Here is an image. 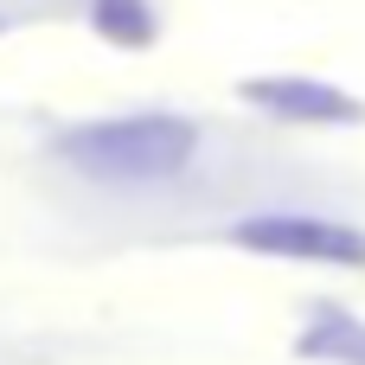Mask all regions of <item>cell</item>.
<instances>
[{"label": "cell", "instance_id": "cell-1", "mask_svg": "<svg viewBox=\"0 0 365 365\" xmlns=\"http://www.w3.org/2000/svg\"><path fill=\"white\" fill-rule=\"evenodd\" d=\"M58 154L83 173V180H109V186H160L173 173L192 167L199 154V128L180 115H115V122H83L58 141Z\"/></svg>", "mask_w": 365, "mask_h": 365}, {"label": "cell", "instance_id": "cell-2", "mask_svg": "<svg viewBox=\"0 0 365 365\" xmlns=\"http://www.w3.org/2000/svg\"><path fill=\"white\" fill-rule=\"evenodd\" d=\"M231 237H237L244 250L289 257V263H340V269H365V231H353V225H334V218L269 212V218H244Z\"/></svg>", "mask_w": 365, "mask_h": 365}, {"label": "cell", "instance_id": "cell-3", "mask_svg": "<svg viewBox=\"0 0 365 365\" xmlns=\"http://www.w3.org/2000/svg\"><path fill=\"white\" fill-rule=\"evenodd\" d=\"M244 96L282 122H359L365 115L353 96H340L334 83H314V77H257V83H244Z\"/></svg>", "mask_w": 365, "mask_h": 365}, {"label": "cell", "instance_id": "cell-4", "mask_svg": "<svg viewBox=\"0 0 365 365\" xmlns=\"http://www.w3.org/2000/svg\"><path fill=\"white\" fill-rule=\"evenodd\" d=\"M302 353L321 365H365V321L346 308H314V321L302 327Z\"/></svg>", "mask_w": 365, "mask_h": 365}, {"label": "cell", "instance_id": "cell-5", "mask_svg": "<svg viewBox=\"0 0 365 365\" xmlns=\"http://www.w3.org/2000/svg\"><path fill=\"white\" fill-rule=\"evenodd\" d=\"M96 19H103V26H122L115 38H128V45H135V38H148V19H141V6H135V0H96Z\"/></svg>", "mask_w": 365, "mask_h": 365}]
</instances>
